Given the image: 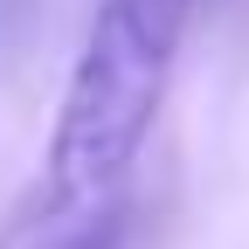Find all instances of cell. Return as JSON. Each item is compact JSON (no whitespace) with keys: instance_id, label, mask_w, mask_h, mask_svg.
Masks as SVG:
<instances>
[{"instance_id":"6da1fadb","label":"cell","mask_w":249,"mask_h":249,"mask_svg":"<svg viewBox=\"0 0 249 249\" xmlns=\"http://www.w3.org/2000/svg\"><path fill=\"white\" fill-rule=\"evenodd\" d=\"M187 14H194V0H97L49 124V160L35 187L42 201H28L35 235H55L118 201L124 173L139 166L152 139V118L166 104Z\"/></svg>"},{"instance_id":"7a4b0ae2","label":"cell","mask_w":249,"mask_h":249,"mask_svg":"<svg viewBox=\"0 0 249 249\" xmlns=\"http://www.w3.org/2000/svg\"><path fill=\"white\" fill-rule=\"evenodd\" d=\"M42 249H124V201L83 214V222H70V229H55Z\"/></svg>"}]
</instances>
